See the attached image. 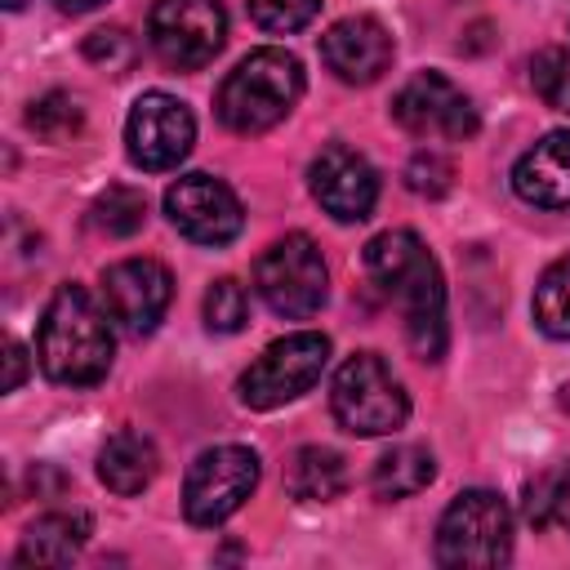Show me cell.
Masks as SVG:
<instances>
[{
  "instance_id": "obj_1",
  "label": "cell",
  "mask_w": 570,
  "mask_h": 570,
  "mask_svg": "<svg viewBox=\"0 0 570 570\" xmlns=\"http://www.w3.org/2000/svg\"><path fill=\"white\" fill-rule=\"evenodd\" d=\"M365 272L396 303L414 356L441 361L445 356V285H441V267L428 254V245L405 227L379 232L365 245Z\"/></svg>"
},
{
  "instance_id": "obj_2",
  "label": "cell",
  "mask_w": 570,
  "mask_h": 570,
  "mask_svg": "<svg viewBox=\"0 0 570 570\" xmlns=\"http://www.w3.org/2000/svg\"><path fill=\"white\" fill-rule=\"evenodd\" d=\"M36 356L45 379L62 387H94L111 370V325L85 285H58L40 316Z\"/></svg>"
},
{
  "instance_id": "obj_3",
  "label": "cell",
  "mask_w": 570,
  "mask_h": 570,
  "mask_svg": "<svg viewBox=\"0 0 570 570\" xmlns=\"http://www.w3.org/2000/svg\"><path fill=\"white\" fill-rule=\"evenodd\" d=\"M303 94V67L294 53L285 49H254L236 62V71H227V80L218 85V120L232 134H263L272 125H281L294 102Z\"/></svg>"
},
{
  "instance_id": "obj_4",
  "label": "cell",
  "mask_w": 570,
  "mask_h": 570,
  "mask_svg": "<svg viewBox=\"0 0 570 570\" xmlns=\"http://www.w3.org/2000/svg\"><path fill=\"white\" fill-rule=\"evenodd\" d=\"M512 557V512L494 490H463L441 512L436 561L450 570H485Z\"/></svg>"
},
{
  "instance_id": "obj_5",
  "label": "cell",
  "mask_w": 570,
  "mask_h": 570,
  "mask_svg": "<svg viewBox=\"0 0 570 570\" xmlns=\"http://www.w3.org/2000/svg\"><path fill=\"white\" fill-rule=\"evenodd\" d=\"M330 410L334 419L356 432V436H387L405 423L410 414V396L396 383V374L383 365V356L374 352H356L338 365L334 387H330Z\"/></svg>"
},
{
  "instance_id": "obj_6",
  "label": "cell",
  "mask_w": 570,
  "mask_h": 570,
  "mask_svg": "<svg viewBox=\"0 0 570 570\" xmlns=\"http://www.w3.org/2000/svg\"><path fill=\"white\" fill-rule=\"evenodd\" d=\"M254 289L285 321H307L312 312H321L330 276H325V258H321L316 240L303 232L272 240L263 249V258L254 263Z\"/></svg>"
},
{
  "instance_id": "obj_7",
  "label": "cell",
  "mask_w": 570,
  "mask_h": 570,
  "mask_svg": "<svg viewBox=\"0 0 570 570\" xmlns=\"http://www.w3.org/2000/svg\"><path fill=\"white\" fill-rule=\"evenodd\" d=\"M330 361V338L316 330L285 334L263 347V356L240 374V401L249 410H276L294 396H303Z\"/></svg>"
},
{
  "instance_id": "obj_8",
  "label": "cell",
  "mask_w": 570,
  "mask_h": 570,
  "mask_svg": "<svg viewBox=\"0 0 570 570\" xmlns=\"http://www.w3.org/2000/svg\"><path fill=\"white\" fill-rule=\"evenodd\" d=\"M254 485H258V454L245 445H214L187 468L183 512L191 525H218L245 508Z\"/></svg>"
},
{
  "instance_id": "obj_9",
  "label": "cell",
  "mask_w": 570,
  "mask_h": 570,
  "mask_svg": "<svg viewBox=\"0 0 570 570\" xmlns=\"http://www.w3.org/2000/svg\"><path fill=\"white\" fill-rule=\"evenodd\" d=\"M147 40L165 67L196 71L223 49L227 13L218 0H156L147 18Z\"/></svg>"
},
{
  "instance_id": "obj_10",
  "label": "cell",
  "mask_w": 570,
  "mask_h": 570,
  "mask_svg": "<svg viewBox=\"0 0 570 570\" xmlns=\"http://www.w3.org/2000/svg\"><path fill=\"white\" fill-rule=\"evenodd\" d=\"M392 120L414 138H445V142H468L481 125L472 98L441 71L410 76L392 98Z\"/></svg>"
},
{
  "instance_id": "obj_11",
  "label": "cell",
  "mask_w": 570,
  "mask_h": 570,
  "mask_svg": "<svg viewBox=\"0 0 570 570\" xmlns=\"http://www.w3.org/2000/svg\"><path fill=\"white\" fill-rule=\"evenodd\" d=\"M196 142V120L187 111V102H178L174 94H142L125 120V147L129 160L147 174L174 169Z\"/></svg>"
},
{
  "instance_id": "obj_12",
  "label": "cell",
  "mask_w": 570,
  "mask_h": 570,
  "mask_svg": "<svg viewBox=\"0 0 570 570\" xmlns=\"http://www.w3.org/2000/svg\"><path fill=\"white\" fill-rule=\"evenodd\" d=\"M165 214L196 245H227L245 227V214H240L236 191L227 183L209 178V174H183L178 183H169Z\"/></svg>"
},
{
  "instance_id": "obj_13",
  "label": "cell",
  "mask_w": 570,
  "mask_h": 570,
  "mask_svg": "<svg viewBox=\"0 0 570 570\" xmlns=\"http://www.w3.org/2000/svg\"><path fill=\"white\" fill-rule=\"evenodd\" d=\"M174 298L169 267L156 258H120L102 272V307L125 334H151Z\"/></svg>"
},
{
  "instance_id": "obj_14",
  "label": "cell",
  "mask_w": 570,
  "mask_h": 570,
  "mask_svg": "<svg viewBox=\"0 0 570 570\" xmlns=\"http://www.w3.org/2000/svg\"><path fill=\"white\" fill-rule=\"evenodd\" d=\"M307 183H312L316 205L330 218H338V223H365L370 209H374V200H379V174H374V165L361 151L343 147V142L321 147V156L307 169Z\"/></svg>"
},
{
  "instance_id": "obj_15",
  "label": "cell",
  "mask_w": 570,
  "mask_h": 570,
  "mask_svg": "<svg viewBox=\"0 0 570 570\" xmlns=\"http://www.w3.org/2000/svg\"><path fill=\"white\" fill-rule=\"evenodd\" d=\"M321 62L343 80V85H370L387 71L392 62V36L379 18L370 13H352L338 18L325 36H321Z\"/></svg>"
},
{
  "instance_id": "obj_16",
  "label": "cell",
  "mask_w": 570,
  "mask_h": 570,
  "mask_svg": "<svg viewBox=\"0 0 570 570\" xmlns=\"http://www.w3.org/2000/svg\"><path fill=\"white\" fill-rule=\"evenodd\" d=\"M512 191L539 209L570 205V129H552L530 151H521L512 165Z\"/></svg>"
},
{
  "instance_id": "obj_17",
  "label": "cell",
  "mask_w": 570,
  "mask_h": 570,
  "mask_svg": "<svg viewBox=\"0 0 570 570\" xmlns=\"http://www.w3.org/2000/svg\"><path fill=\"white\" fill-rule=\"evenodd\" d=\"M89 539V517L85 512H45L27 525L18 543V566H67Z\"/></svg>"
},
{
  "instance_id": "obj_18",
  "label": "cell",
  "mask_w": 570,
  "mask_h": 570,
  "mask_svg": "<svg viewBox=\"0 0 570 570\" xmlns=\"http://www.w3.org/2000/svg\"><path fill=\"white\" fill-rule=\"evenodd\" d=\"M156 445H151V436H142V432H116V436H107V445H102V454H98V476H102V485L107 490H116V494H142L147 485H151V476H156Z\"/></svg>"
},
{
  "instance_id": "obj_19",
  "label": "cell",
  "mask_w": 570,
  "mask_h": 570,
  "mask_svg": "<svg viewBox=\"0 0 570 570\" xmlns=\"http://www.w3.org/2000/svg\"><path fill=\"white\" fill-rule=\"evenodd\" d=\"M285 485L294 499L303 503H330L343 494L347 485V468H343V454L325 450V445H303L294 450L289 459V472H285Z\"/></svg>"
},
{
  "instance_id": "obj_20",
  "label": "cell",
  "mask_w": 570,
  "mask_h": 570,
  "mask_svg": "<svg viewBox=\"0 0 570 570\" xmlns=\"http://www.w3.org/2000/svg\"><path fill=\"white\" fill-rule=\"evenodd\" d=\"M436 476V459H432V450H423V445H392L379 463H374V472H370V490L379 494V499H410V494H419L428 481Z\"/></svg>"
},
{
  "instance_id": "obj_21",
  "label": "cell",
  "mask_w": 570,
  "mask_h": 570,
  "mask_svg": "<svg viewBox=\"0 0 570 570\" xmlns=\"http://www.w3.org/2000/svg\"><path fill=\"white\" fill-rule=\"evenodd\" d=\"M530 312H534V325H539L548 338H570V254L557 258V263L539 276Z\"/></svg>"
},
{
  "instance_id": "obj_22",
  "label": "cell",
  "mask_w": 570,
  "mask_h": 570,
  "mask_svg": "<svg viewBox=\"0 0 570 570\" xmlns=\"http://www.w3.org/2000/svg\"><path fill=\"white\" fill-rule=\"evenodd\" d=\"M525 517H530L534 530H561V534H570V459L557 472H548V476H539L530 485Z\"/></svg>"
},
{
  "instance_id": "obj_23",
  "label": "cell",
  "mask_w": 570,
  "mask_h": 570,
  "mask_svg": "<svg viewBox=\"0 0 570 570\" xmlns=\"http://www.w3.org/2000/svg\"><path fill=\"white\" fill-rule=\"evenodd\" d=\"M142 218H147V200H142V191H134V187H107V191L94 200V209H89V223H94L102 236H111V240L134 236V232L142 227Z\"/></svg>"
},
{
  "instance_id": "obj_24",
  "label": "cell",
  "mask_w": 570,
  "mask_h": 570,
  "mask_svg": "<svg viewBox=\"0 0 570 570\" xmlns=\"http://www.w3.org/2000/svg\"><path fill=\"white\" fill-rule=\"evenodd\" d=\"M80 125H85L80 102H76L71 94H62V89H49L45 98H36V102L27 107V129H31L36 138H45V142H62V138L80 134Z\"/></svg>"
},
{
  "instance_id": "obj_25",
  "label": "cell",
  "mask_w": 570,
  "mask_h": 570,
  "mask_svg": "<svg viewBox=\"0 0 570 570\" xmlns=\"http://www.w3.org/2000/svg\"><path fill=\"white\" fill-rule=\"evenodd\" d=\"M530 85L552 111L570 116V49H539L530 58Z\"/></svg>"
},
{
  "instance_id": "obj_26",
  "label": "cell",
  "mask_w": 570,
  "mask_h": 570,
  "mask_svg": "<svg viewBox=\"0 0 570 570\" xmlns=\"http://www.w3.org/2000/svg\"><path fill=\"white\" fill-rule=\"evenodd\" d=\"M245 316H249V294H245L240 281L223 276V281H214V285L205 289V325H209L214 334H236V330H245Z\"/></svg>"
},
{
  "instance_id": "obj_27",
  "label": "cell",
  "mask_w": 570,
  "mask_h": 570,
  "mask_svg": "<svg viewBox=\"0 0 570 570\" xmlns=\"http://www.w3.org/2000/svg\"><path fill=\"white\" fill-rule=\"evenodd\" d=\"M405 187L414 191V196H428V200H436V196H445L450 191V183H454V165L441 156V151H414L410 160H405Z\"/></svg>"
},
{
  "instance_id": "obj_28",
  "label": "cell",
  "mask_w": 570,
  "mask_h": 570,
  "mask_svg": "<svg viewBox=\"0 0 570 570\" xmlns=\"http://www.w3.org/2000/svg\"><path fill=\"white\" fill-rule=\"evenodd\" d=\"M245 4L263 31H303L321 13V0H245Z\"/></svg>"
},
{
  "instance_id": "obj_29",
  "label": "cell",
  "mask_w": 570,
  "mask_h": 570,
  "mask_svg": "<svg viewBox=\"0 0 570 570\" xmlns=\"http://www.w3.org/2000/svg\"><path fill=\"white\" fill-rule=\"evenodd\" d=\"M85 58H89L94 67H107L111 76H120V71H129V67H134L138 45H134V36H129V31H120V27H102V31L85 36Z\"/></svg>"
},
{
  "instance_id": "obj_30",
  "label": "cell",
  "mask_w": 570,
  "mask_h": 570,
  "mask_svg": "<svg viewBox=\"0 0 570 570\" xmlns=\"http://www.w3.org/2000/svg\"><path fill=\"white\" fill-rule=\"evenodd\" d=\"M27 379V347L18 338L4 343V392H18Z\"/></svg>"
},
{
  "instance_id": "obj_31",
  "label": "cell",
  "mask_w": 570,
  "mask_h": 570,
  "mask_svg": "<svg viewBox=\"0 0 570 570\" xmlns=\"http://www.w3.org/2000/svg\"><path fill=\"white\" fill-rule=\"evenodd\" d=\"M102 0H58V9L62 13H89V9H98Z\"/></svg>"
},
{
  "instance_id": "obj_32",
  "label": "cell",
  "mask_w": 570,
  "mask_h": 570,
  "mask_svg": "<svg viewBox=\"0 0 570 570\" xmlns=\"http://www.w3.org/2000/svg\"><path fill=\"white\" fill-rule=\"evenodd\" d=\"M561 410H570V383L561 387Z\"/></svg>"
},
{
  "instance_id": "obj_33",
  "label": "cell",
  "mask_w": 570,
  "mask_h": 570,
  "mask_svg": "<svg viewBox=\"0 0 570 570\" xmlns=\"http://www.w3.org/2000/svg\"><path fill=\"white\" fill-rule=\"evenodd\" d=\"M22 4H27V0H4V9H22Z\"/></svg>"
}]
</instances>
